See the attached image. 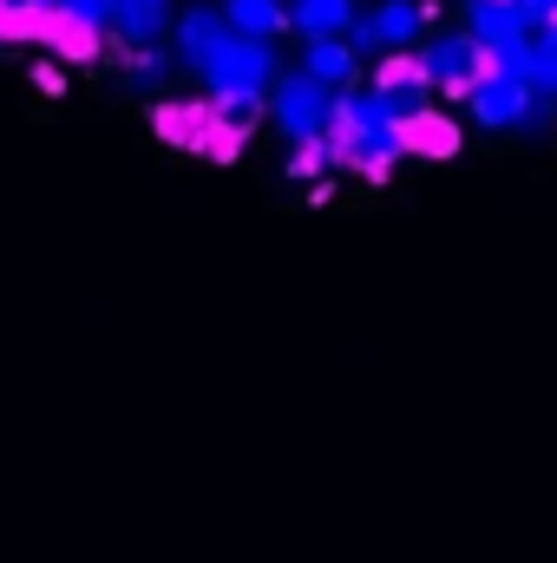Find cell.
Returning <instances> with one entry per match:
<instances>
[{"label": "cell", "instance_id": "6da1fadb", "mask_svg": "<svg viewBox=\"0 0 557 563\" xmlns=\"http://www.w3.org/2000/svg\"><path fill=\"white\" fill-rule=\"evenodd\" d=\"M270 119H276V132L288 144L328 139V125H335V92L315 86V79L295 66V73H282L276 86H270Z\"/></svg>", "mask_w": 557, "mask_h": 563}, {"label": "cell", "instance_id": "7a4b0ae2", "mask_svg": "<svg viewBox=\"0 0 557 563\" xmlns=\"http://www.w3.org/2000/svg\"><path fill=\"white\" fill-rule=\"evenodd\" d=\"M419 66H426V79H433V92H452V99H466L485 73H492V59H485V46L459 26V33H433V40H419L414 46Z\"/></svg>", "mask_w": 557, "mask_h": 563}, {"label": "cell", "instance_id": "3957f363", "mask_svg": "<svg viewBox=\"0 0 557 563\" xmlns=\"http://www.w3.org/2000/svg\"><path fill=\"white\" fill-rule=\"evenodd\" d=\"M426 20H433V0H381L368 13H354L348 46L354 53H407V46H419Z\"/></svg>", "mask_w": 557, "mask_h": 563}, {"label": "cell", "instance_id": "277c9868", "mask_svg": "<svg viewBox=\"0 0 557 563\" xmlns=\"http://www.w3.org/2000/svg\"><path fill=\"white\" fill-rule=\"evenodd\" d=\"M282 79V59L270 40H230L217 53V66L204 73V92H243V99H270V86Z\"/></svg>", "mask_w": 557, "mask_h": 563}, {"label": "cell", "instance_id": "5b68a950", "mask_svg": "<svg viewBox=\"0 0 557 563\" xmlns=\"http://www.w3.org/2000/svg\"><path fill=\"white\" fill-rule=\"evenodd\" d=\"M230 40H237V33H230L223 7H210V0L177 7V20H171V53H177V66H184V73H197V79L217 66V53H223Z\"/></svg>", "mask_w": 557, "mask_h": 563}, {"label": "cell", "instance_id": "8992f818", "mask_svg": "<svg viewBox=\"0 0 557 563\" xmlns=\"http://www.w3.org/2000/svg\"><path fill=\"white\" fill-rule=\"evenodd\" d=\"M532 106H538V92H532L525 79L499 73V66H492V73L466 92V112H472V125H485V132H525Z\"/></svg>", "mask_w": 557, "mask_h": 563}, {"label": "cell", "instance_id": "52a82bcc", "mask_svg": "<svg viewBox=\"0 0 557 563\" xmlns=\"http://www.w3.org/2000/svg\"><path fill=\"white\" fill-rule=\"evenodd\" d=\"M335 164L354 177H387L407 151H401V125H354V132H328Z\"/></svg>", "mask_w": 557, "mask_h": 563}, {"label": "cell", "instance_id": "ba28073f", "mask_svg": "<svg viewBox=\"0 0 557 563\" xmlns=\"http://www.w3.org/2000/svg\"><path fill=\"white\" fill-rule=\"evenodd\" d=\"M466 33L485 46V59H505V53H518L532 40L518 0H466Z\"/></svg>", "mask_w": 557, "mask_h": 563}, {"label": "cell", "instance_id": "9c48e42d", "mask_svg": "<svg viewBox=\"0 0 557 563\" xmlns=\"http://www.w3.org/2000/svg\"><path fill=\"white\" fill-rule=\"evenodd\" d=\"M499 73H512V79H525L538 99H551L557 106V26H545V33H532L518 53H505V59H492Z\"/></svg>", "mask_w": 557, "mask_h": 563}, {"label": "cell", "instance_id": "30bf717a", "mask_svg": "<svg viewBox=\"0 0 557 563\" xmlns=\"http://www.w3.org/2000/svg\"><path fill=\"white\" fill-rule=\"evenodd\" d=\"M171 20H177V7L171 0H112V40L119 46H157V40H171Z\"/></svg>", "mask_w": 557, "mask_h": 563}, {"label": "cell", "instance_id": "8fae6325", "mask_svg": "<svg viewBox=\"0 0 557 563\" xmlns=\"http://www.w3.org/2000/svg\"><path fill=\"white\" fill-rule=\"evenodd\" d=\"M302 73L315 86H328V92H348V86H361V53L348 40H308L302 46Z\"/></svg>", "mask_w": 557, "mask_h": 563}, {"label": "cell", "instance_id": "7c38bea8", "mask_svg": "<svg viewBox=\"0 0 557 563\" xmlns=\"http://www.w3.org/2000/svg\"><path fill=\"white\" fill-rule=\"evenodd\" d=\"M354 13H361L354 0H288V26L302 40H348Z\"/></svg>", "mask_w": 557, "mask_h": 563}, {"label": "cell", "instance_id": "4fadbf2b", "mask_svg": "<svg viewBox=\"0 0 557 563\" xmlns=\"http://www.w3.org/2000/svg\"><path fill=\"white\" fill-rule=\"evenodd\" d=\"M223 20H230V33L276 46L282 33H288V0H223Z\"/></svg>", "mask_w": 557, "mask_h": 563}, {"label": "cell", "instance_id": "5bb4252c", "mask_svg": "<svg viewBox=\"0 0 557 563\" xmlns=\"http://www.w3.org/2000/svg\"><path fill=\"white\" fill-rule=\"evenodd\" d=\"M401 151H407V157H452V151H459V125L426 106V112H414V119L401 125Z\"/></svg>", "mask_w": 557, "mask_h": 563}, {"label": "cell", "instance_id": "9a60e30c", "mask_svg": "<svg viewBox=\"0 0 557 563\" xmlns=\"http://www.w3.org/2000/svg\"><path fill=\"white\" fill-rule=\"evenodd\" d=\"M119 66H125V79H132L139 92H164V86H171V53H164V46H125Z\"/></svg>", "mask_w": 557, "mask_h": 563}, {"label": "cell", "instance_id": "2e32d148", "mask_svg": "<svg viewBox=\"0 0 557 563\" xmlns=\"http://www.w3.org/2000/svg\"><path fill=\"white\" fill-rule=\"evenodd\" d=\"M204 106H210V112H217V119H223V125H230V132L243 139V132H250V125L263 119V106H270V99H243V92H210Z\"/></svg>", "mask_w": 557, "mask_h": 563}, {"label": "cell", "instance_id": "e0dca14e", "mask_svg": "<svg viewBox=\"0 0 557 563\" xmlns=\"http://www.w3.org/2000/svg\"><path fill=\"white\" fill-rule=\"evenodd\" d=\"M328 164H335V144H328V139H308V144H295V157H288V177H302V184H308V177H321Z\"/></svg>", "mask_w": 557, "mask_h": 563}, {"label": "cell", "instance_id": "ac0fdd59", "mask_svg": "<svg viewBox=\"0 0 557 563\" xmlns=\"http://www.w3.org/2000/svg\"><path fill=\"white\" fill-rule=\"evenodd\" d=\"M53 13H66V20H79V26H112V0H53Z\"/></svg>", "mask_w": 557, "mask_h": 563}, {"label": "cell", "instance_id": "d6986e66", "mask_svg": "<svg viewBox=\"0 0 557 563\" xmlns=\"http://www.w3.org/2000/svg\"><path fill=\"white\" fill-rule=\"evenodd\" d=\"M0 7H7V13H46L53 0H0Z\"/></svg>", "mask_w": 557, "mask_h": 563}, {"label": "cell", "instance_id": "ffe728a7", "mask_svg": "<svg viewBox=\"0 0 557 563\" xmlns=\"http://www.w3.org/2000/svg\"><path fill=\"white\" fill-rule=\"evenodd\" d=\"M538 7H545V13H551V20H557V0H538Z\"/></svg>", "mask_w": 557, "mask_h": 563}]
</instances>
